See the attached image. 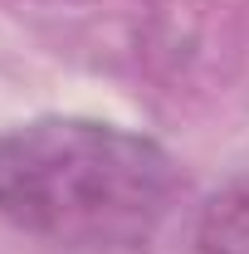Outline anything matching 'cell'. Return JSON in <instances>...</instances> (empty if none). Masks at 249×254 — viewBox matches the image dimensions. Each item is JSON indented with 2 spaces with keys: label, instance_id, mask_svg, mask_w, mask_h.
Instances as JSON below:
<instances>
[{
  "label": "cell",
  "instance_id": "7a4b0ae2",
  "mask_svg": "<svg viewBox=\"0 0 249 254\" xmlns=\"http://www.w3.org/2000/svg\"><path fill=\"white\" fill-rule=\"evenodd\" d=\"M200 254H249V176L205 205Z\"/></svg>",
  "mask_w": 249,
  "mask_h": 254
},
{
  "label": "cell",
  "instance_id": "6da1fadb",
  "mask_svg": "<svg viewBox=\"0 0 249 254\" xmlns=\"http://www.w3.org/2000/svg\"><path fill=\"white\" fill-rule=\"evenodd\" d=\"M171 157L123 127L39 118L0 137V215L49 245H142L171 210Z\"/></svg>",
  "mask_w": 249,
  "mask_h": 254
}]
</instances>
